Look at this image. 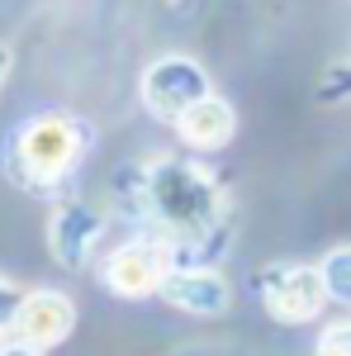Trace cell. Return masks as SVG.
<instances>
[{
    "label": "cell",
    "mask_w": 351,
    "mask_h": 356,
    "mask_svg": "<svg viewBox=\"0 0 351 356\" xmlns=\"http://www.w3.org/2000/svg\"><path fill=\"white\" fill-rule=\"evenodd\" d=\"M124 191H129V214L147 223V233L162 238L176 261H204L223 247L233 204L204 162H190L176 152L147 157Z\"/></svg>",
    "instance_id": "6da1fadb"
},
{
    "label": "cell",
    "mask_w": 351,
    "mask_h": 356,
    "mask_svg": "<svg viewBox=\"0 0 351 356\" xmlns=\"http://www.w3.org/2000/svg\"><path fill=\"white\" fill-rule=\"evenodd\" d=\"M85 147H90V129L81 119H72L62 110L33 114L24 129L10 138V171H15L19 186L43 195V191H53L62 176L76 171Z\"/></svg>",
    "instance_id": "7a4b0ae2"
},
{
    "label": "cell",
    "mask_w": 351,
    "mask_h": 356,
    "mask_svg": "<svg viewBox=\"0 0 351 356\" xmlns=\"http://www.w3.org/2000/svg\"><path fill=\"white\" fill-rule=\"evenodd\" d=\"M256 295L275 323H309L323 314L327 285L313 261H270L256 271Z\"/></svg>",
    "instance_id": "3957f363"
},
{
    "label": "cell",
    "mask_w": 351,
    "mask_h": 356,
    "mask_svg": "<svg viewBox=\"0 0 351 356\" xmlns=\"http://www.w3.org/2000/svg\"><path fill=\"white\" fill-rule=\"evenodd\" d=\"M171 266H176L171 247L147 233V238H129V243L114 247L105 257V266H100V280H105L109 295H119V300H147V295L162 290Z\"/></svg>",
    "instance_id": "277c9868"
},
{
    "label": "cell",
    "mask_w": 351,
    "mask_h": 356,
    "mask_svg": "<svg viewBox=\"0 0 351 356\" xmlns=\"http://www.w3.org/2000/svg\"><path fill=\"white\" fill-rule=\"evenodd\" d=\"M109 233V214L90 200H57L53 214H48V252H53L57 266L67 271H81L95 261V252Z\"/></svg>",
    "instance_id": "5b68a950"
},
{
    "label": "cell",
    "mask_w": 351,
    "mask_h": 356,
    "mask_svg": "<svg viewBox=\"0 0 351 356\" xmlns=\"http://www.w3.org/2000/svg\"><path fill=\"white\" fill-rule=\"evenodd\" d=\"M142 105L157 114V119H166V124H176L181 114L195 105V100H204L209 90H214V81H209V72L195 62V57H157L147 72H142Z\"/></svg>",
    "instance_id": "8992f818"
},
{
    "label": "cell",
    "mask_w": 351,
    "mask_h": 356,
    "mask_svg": "<svg viewBox=\"0 0 351 356\" xmlns=\"http://www.w3.org/2000/svg\"><path fill=\"white\" fill-rule=\"evenodd\" d=\"M157 300L190 318H223L233 309V280L209 261H176L166 271Z\"/></svg>",
    "instance_id": "52a82bcc"
},
{
    "label": "cell",
    "mask_w": 351,
    "mask_h": 356,
    "mask_svg": "<svg viewBox=\"0 0 351 356\" xmlns=\"http://www.w3.org/2000/svg\"><path fill=\"white\" fill-rule=\"evenodd\" d=\"M72 328H76V304L62 290H28L19 300V309H15L10 337L33 342V347H57V342L72 337Z\"/></svg>",
    "instance_id": "ba28073f"
},
{
    "label": "cell",
    "mask_w": 351,
    "mask_h": 356,
    "mask_svg": "<svg viewBox=\"0 0 351 356\" xmlns=\"http://www.w3.org/2000/svg\"><path fill=\"white\" fill-rule=\"evenodd\" d=\"M176 134L186 147L195 152H218V147H228L233 134H238V110L223 100V95H204V100H195L181 119H176Z\"/></svg>",
    "instance_id": "9c48e42d"
},
{
    "label": "cell",
    "mask_w": 351,
    "mask_h": 356,
    "mask_svg": "<svg viewBox=\"0 0 351 356\" xmlns=\"http://www.w3.org/2000/svg\"><path fill=\"white\" fill-rule=\"evenodd\" d=\"M318 271H323L327 300L351 304V247H332L323 261H318Z\"/></svg>",
    "instance_id": "30bf717a"
},
{
    "label": "cell",
    "mask_w": 351,
    "mask_h": 356,
    "mask_svg": "<svg viewBox=\"0 0 351 356\" xmlns=\"http://www.w3.org/2000/svg\"><path fill=\"white\" fill-rule=\"evenodd\" d=\"M313 356H351V318L342 323H327L313 342Z\"/></svg>",
    "instance_id": "8fae6325"
},
{
    "label": "cell",
    "mask_w": 351,
    "mask_h": 356,
    "mask_svg": "<svg viewBox=\"0 0 351 356\" xmlns=\"http://www.w3.org/2000/svg\"><path fill=\"white\" fill-rule=\"evenodd\" d=\"M318 95H323V100H351V62H342V67L327 72L323 86H318Z\"/></svg>",
    "instance_id": "7c38bea8"
},
{
    "label": "cell",
    "mask_w": 351,
    "mask_h": 356,
    "mask_svg": "<svg viewBox=\"0 0 351 356\" xmlns=\"http://www.w3.org/2000/svg\"><path fill=\"white\" fill-rule=\"evenodd\" d=\"M19 300H24V290H19L15 280H5V275H0V332H10V323H15V309H19Z\"/></svg>",
    "instance_id": "4fadbf2b"
},
{
    "label": "cell",
    "mask_w": 351,
    "mask_h": 356,
    "mask_svg": "<svg viewBox=\"0 0 351 356\" xmlns=\"http://www.w3.org/2000/svg\"><path fill=\"white\" fill-rule=\"evenodd\" d=\"M0 356H48V347H33V342H19V337L0 332Z\"/></svg>",
    "instance_id": "5bb4252c"
},
{
    "label": "cell",
    "mask_w": 351,
    "mask_h": 356,
    "mask_svg": "<svg viewBox=\"0 0 351 356\" xmlns=\"http://www.w3.org/2000/svg\"><path fill=\"white\" fill-rule=\"evenodd\" d=\"M5 72H10V48H0V81H5Z\"/></svg>",
    "instance_id": "9a60e30c"
}]
</instances>
